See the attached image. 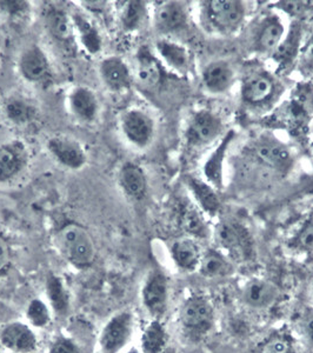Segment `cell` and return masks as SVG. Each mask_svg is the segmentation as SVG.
Wrapping results in <instances>:
<instances>
[{"label":"cell","mask_w":313,"mask_h":353,"mask_svg":"<svg viewBox=\"0 0 313 353\" xmlns=\"http://www.w3.org/2000/svg\"><path fill=\"white\" fill-rule=\"evenodd\" d=\"M121 129L132 144L145 148L152 139L154 124L149 114L141 110H131L123 116Z\"/></svg>","instance_id":"cell-7"},{"label":"cell","mask_w":313,"mask_h":353,"mask_svg":"<svg viewBox=\"0 0 313 353\" xmlns=\"http://www.w3.org/2000/svg\"><path fill=\"white\" fill-rule=\"evenodd\" d=\"M304 327H305V332L311 341H313V313L311 312L307 316L304 317Z\"/></svg>","instance_id":"cell-44"},{"label":"cell","mask_w":313,"mask_h":353,"mask_svg":"<svg viewBox=\"0 0 313 353\" xmlns=\"http://www.w3.org/2000/svg\"><path fill=\"white\" fill-rule=\"evenodd\" d=\"M128 353H138V351H136V350H133V351H130V352Z\"/></svg>","instance_id":"cell-45"},{"label":"cell","mask_w":313,"mask_h":353,"mask_svg":"<svg viewBox=\"0 0 313 353\" xmlns=\"http://www.w3.org/2000/svg\"><path fill=\"white\" fill-rule=\"evenodd\" d=\"M214 312L212 304L203 296H192L185 301L181 311V323L185 332L191 338H201L213 325Z\"/></svg>","instance_id":"cell-3"},{"label":"cell","mask_w":313,"mask_h":353,"mask_svg":"<svg viewBox=\"0 0 313 353\" xmlns=\"http://www.w3.org/2000/svg\"><path fill=\"white\" fill-rule=\"evenodd\" d=\"M168 336L164 326L158 321H153L148 325L141 337V346L144 353H161L166 345Z\"/></svg>","instance_id":"cell-32"},{"label":"cell","mask_w":313,"mask_h":353,"mask_svg":"<svg viewBox=\"0 0 313 353\" xmlns=\"http://www.w3.org/2000/svg\"><path fill=\"white\" fill-rule=\"evenodd\" d=\"M221 119L214 113L203 110L192 117L185 138L191 148L203 149L212 144L221 136Z\"/></svg>","instance_id":"cell-5"},{"label":"cell","mask_w":313,"mask_h":353,"mask_svg":"<svg viewBox=\"0 0 313 353\" xmlns=\"http://www.w3.org/2000/svg\"><path fill=\"white\" fill-rule=\"evenodd\" d=\"M232 68L224 61H213L203 72V83L210 93L221 94L226 92L233 83Z\"/></svg>","instance_id":"cell-16"},{"label":"cell","mask_w":313,"mask_h":353,"mask_svg":"<svg viewBox=\"0 0 313 353\" xmlns=\"http://www.w3.org/2000/svg\"><path fill=\"white\" fill-rule=\"evenodd\" d=\"M278 8H281L283 11L290 13V14H299L303 8H305L304 3H298V1H284L281 3Z\"/></svg>","instance_id":"cell-43"},{"label":"cell","mask_w":313,"mask_h":353,"mask_svg":"<svg viewBox=\"0 0 313 353\" xmlns=\"http://www.w3.org/2000/svg\"><path fill=\"white\" fill-rule=\"evenodd\" d=\"M299 41H301V28L294 26L292 31H290L289 36L285 41H281L277 50L274 51V59L278 64L285 68L286 65L291 64L299 52Z\"/></svg>","instance_id":"cell-33"},{"label":"cell","mask_w":313,"mask_h":353,"mask_svg":"<svg viewBox=\"0 0 313 353\" xmlns=\"http://www.w3.org/2000/svg\"><path fill=\"white\" fill-rule=\"evenodd\" d=\"M119 183L125 193L134 199H141L146 192V176L141 166L133 163L123 165L119 173Z\"/></svg>","instance_id":"cell-21"},{"label":"cell","mask_w":313,"mask_h":353,"mask_svg":"<svg viewBox=\"0 0 313 353\" xmlns=\"http://www.w3.org/2000/svg\"><path fill=\"white\" fill-rule=\"evenodd\" d=\"M161 64L156 58L146 50L141 48L137 56L136 78L138 83L145 88H154L161 84Z\"/></svg>","instance_id":"cell-19"},{"label":"cell","mask_w":313,"mask_h":353,"mask_svg":"<svg viewBox=\"0 0 313 353\" xmlns=\"http://www.w3.org/2000/svg\"><path fill=\"white\" fill-rule=\"evenodd\" d=\"M257 157L264 164L274 169H285L291 163V153L285 146L272 141L261 143L256 148Z\"/></svg>","instance_id":"cell-29"},{"label":"cell","mask_w":313,"mask_h":353,"mask_svg":"<svg viewBox=\"0 0 313 353\" xmlns=\"http://www.w3.org/2000/svg\"><path fill=\"white\" fill-rule=\"evenodd\" d=\"M48 148L57 161L68 169H81L86 161V154L81 144L70 138L54 137L48 141Z\"/></svg>","instance_id":"cell-11"},{"label":"cell","mask_w":313,"mask_h":353,"mask_svg":"<svg viewBox=\"0 0 313 353\" xmlns=\"http://www.w3.org/2000/svg\"><path fill=\"white\" fill-rule=\"evenodd\" d=\"M19 68L26 81H41L48 73V57L45 56L41 48L31 46L21 54Z\"/></svg>","instance_id":"cell-18"},{"label":"cell","mask_w":313,"mask_h":353,"mask_svg":"<svg viewBox=\"0 0 313 353\" xmlns=\"http://www.w3.org/2000/svg\"><path fill=\"white\" fill-rule=\"evenodd\" d=\"M171 254L178 268L185 271L197 269L201 263V251L197 243L191 238H183L174 241L171 248Z\"/></svg>","instance_id":"cell-22"},{"label":"cell","mask_w":313,"mask_h":353,"mask_svg":"<svg viewBox=\"0 0 313 353\" xmlns=\"http://www.w3.org/2000/svg\"><path fill=\"white\" fill-rule=\"evenodd\" d=\"M50 353H79V351L70 339L61 338L53 343Z\"/></svg>","instance_id":"cell-41"},{"label":"cell","mask_w":313,"mask_h":353,"mask_svg":"<svg viewBox=\"0 0 313 353\" xmlns=\"http://www.w3.org/2000/svg\"><path fill=\"white\" fill-rule=\"evenodd\" d=\"M28 8L26 1L21 0H0V10L8 13L10 16H16L24 12L25 10Z\"/></svg>","instance_id":"cell-40"},{"label":"cell","mask_w":313,"mask_h":353,"mask_svg":"<svg viewBox=\"0 0 313 353\" xmlns=\"http://www.w3.org/2000/svg\"><path fill=\"white\" fill-rule=\"evenodd\" d=\"M311 153H312V157H313V144H312V146H311Z\"/></svg>","instance_id":"cell-47"},{"label":"cell","mask_w":313,"mask_h":353,"mask_svg":"<svg viewBox=\"0 0 313 353\" xmlns=\"http://www.w3.org/2000/svg\"><path fill=\"white\" fill-rule=\"evenodd\" d=\"M146 5L143 1L131 0L125 3L124 8L121 10V23L125 31H137L144 24L146 19Z\"/></svg>","instance_id":"cell-31"},{"label":"cell","mask_w":313,"mask_h":353,"mask_svg":"<svg viewBox=\"0 0 313 353\" xmlns=\"http://www.w3.org/2000/svg\"><path fill=\"white\" fill-rule=\"evenodd\" d=\"M143 303L153 317H161L168 305V279L164 273L154 271L150 274L143 289Z\"/></svg>","instance_id":"cell-8"},{"label":"cell","mask_w":313,"mask_h":353,"mask_svg":"<svg viewBox=\"0 0 313 353\" xmlns=\"http://www.w3.org/2000/svg\"><path fill=\"white\" fill-rule=\"evenodd\" d=\"M290 343L284 336H274L265 345L263 346L261 353H289Z\"/></svg>","instance_id":"cell-39"},{"label":"cell","mask_w":313,"mask_h":353,"mask_svg":"<svg viewBox=\"0 0 313 353\" xmlns=\"http://www.w3.org/2000/svg\"><path fill=\"white\" fill-rule=\"evenodd\" d=\"M188 24V12L181 3L165 1L158 5L154 12V26L161 33L181 31Z\"/></svg>","instance_id":"cell-10"},{"label":"cell","mask_w":313,"mask_h":353,"mask_svg":"<svg viewBox=\"0 0 313 353\" xmlns=\"http://www.w3.org/2000/svg\"><path fill=\"white\" fill-rule=\"evenodd\" d=\"M57 245L64 257L79 268L92 264L96 258V244L91 233L77 223H70L59 230Z\"/></svg>","instance_id":"cell-1"},{"label":"cell","mask_w":313,"mask_h":353,"mask_svg":"<svg viewBox=\"0 0 313 353\" xmlns=\"http://www.w3.org/2000/svg\"><path fill=\"white\" fill-rule=\"evenodd\" d=\"M0 341L5 347L17 353H31L36 350L37 339L32 330L21 323H13L6 326Z\"/></svg>","instance_id":"cell-13"},{"label":"cell","mask_w":313,"mask_h":353,"mask_svg":"<svg viewBox=\"0 0 313 353\" xmlns=\"http://www.w3.org/2000/svg\"><path fill=\"white\" fill-rule=\"evenodd\" d=\"M206 24L224 34L237 31L245 18V8L236 0H211L204 8Z\"/></svg>","instance_id":"cell-2"},{"label":"cell","mask_w":313,"mask_h":353,"mask_svg":"<svg viewBox=\"0 0 313 353\" xmlns=\"http://www.w3.org/2000/svg\"><path fill=\"white\" fill-rule=\"evenodd\" d=\"M46 26L57 41H70L72 39V21L64 11L58 8H52L51 11H48L46 14Z\"/></svg>","instance_id":"cell-30"},{"label":"cell","mask_w":313,"mask_h":353,"mask_svg":"<svg viewBox=\"0 0 313 353\" xmlns=\"http://www.w3.org/2000/svg\"><path fill=\"white\" fill-rule=\"evenodd\" d=\"M11 261V249L4 237L0 236V273L6 270Z\"/></svg>","instance_id":"cell-42"},{"label":"cell","mask_w":313,"mask_h":353,"mask_svg":"<svg viewBox=\"0 0 313 353\" xmlns=\"http://www.w3.org/2000/svg\"><path fill=\"white\" fill-rule=\"evenodd\" d=\"M299 70L304 76L313 74V34L299 51Z\"/></svg>","instance_id":"cell-37"},{"label":"cell","mask_w":313,"mask_h":353,"mask_svg":"<svg viewBox=\"0 0 313 353\" xmlns=\"http://www.w3.org/2000/svg\"><path fill=\"white\" fill-rule=\"evenodd\" d=\"M28 317L33 325L37 327H44L48 325L50 321L48 310L44 303L41 301H32L30 303L28 309Z\"/></svg>","instance_id":"cell-36"},{"label":"cell","mask_w":313,"mask_h":353,"mask_svg":"<svg viewBox=\"0 0 313 353\" xmlns=\"http://www.w3.org/2000/svg\"><path fill=\"white\" fill-rule=\"evenodd\" d=\"M132 332V314L123 312L117 314L106 324L101 336V351L118 353L129 341Z\"/></svg>","instance_id":"cell-6"},{"label":"cell","mask_w":313,"mask_h":353,"mask_svg":"<svg viewBox=\"0 0 313 353\" xmlns=\"http://www.w3.org/2000/svg\"><path fill=\"white\" fill-rule=\"evenodd\" d=\"M274 81L269 73H251L243 83L241 94L243 99L249 104L257 105L264 103L272 96Z\"/></svg>","instance_id":"cell-15"},{"label":"cell","mask_w":313,"mask_h":353,"mask_svg":"<svg viewBox=\"0 0 313 353\" xmlns=\"http://www.w3.org/2000/svg\"><path fill=\"white\" fill-rule=\"evenodd\" d=\"M70 108L73 114L83 121H92L98 112V101L94 93L88 88H76L70 96Z\"/></svg>","instance_id":"cell-20"},{"label":"cell","mask_w":313,"mask_h":353,"mask_svg":"<svg viewBox=\"0 0 313 353\" xmlns=\"http://www.w3.org/2000/svg\"><path fill=\"white\" fill-rule=\"evenodd\" d=\"M233 137H234L233 131H230L228 134H225L219 145L211 153L209 159L205 163L204 174L206 176V181L214 189L219 190L223 188V168H224L225 154L229 149V145L232 141Z\"/></svg>","instance_id":"cell-17"},{"label":"cell","mask_w":313,"mask_h":353,"mask_svg":"<svg viewBox=\"0 0 313 353\" xmlns=\"http://www.w3.org/2000/svg\"><path fill=\"white\" fill-rule=\"evenodd\" d=\"M74 24L79 31L81 43L84 45L85 48L92 54L99 52L101 48V39L96 28L81 16H76Z\"/></svg>","instance_id":"cell-34"},{"label":"cell","mask_w":313,"mask_h":353,"mask_svg":"<svg viewBox=\"0 0 313 353\" xmlns=\"http://www.w3.org/2000/svg\"><path fill=\"white\" fill-rule=\"evenodd\" d=\"M101 79L112 91H123L131 85L130 68L119 57H109L99 66Z\"/></svg>","instance_id":"cell-12"},{"label":"cell","mask_w":313,"mask_h":353,"mask_svg":"<svg viewBox=\"0 0 313 353\" xmlns=\"http://www.w3.org/2000/svg\"><path fill=\"white\" fill-rule=\"evenodd\" d=\"M284 38V26L277 17H269L259 28L257 48L261 52H274Z\"/></svg>","instance_id":"cell-24"},{"label":"cell","mask_w":313,"mask_h":353,"mask_svg":"<svg viewBox=\"0 0 313 353\" xmlns=\"http://www.w3.org/2000/svg\"><path fill=\"white\" fill-rule=\"evenodd\" d=\"M199 271L204 277L224 278L233 273V265L229 257L217 250H209L201 258Z\"/></svg>","instance_id":"cell-25"},{"label":"cell","mask_w":313,"mask_h":353,"mask_svg":"<svg viewBox=\"0 0 313 353\" xmlns=\"http://www.w3.org/2000/svg\"><path fill=\"white\" fill-rule=\"evenodd\" d=\"M28 152L21 141H10L0 146V183L11 181L28 164Z\"/></svg>","instance_id":"cell-9"},{"label":"cell","mask_w":313,"mask_h":353,"mask_svg":"<svg viewBox=\"0 0 313 353\" xmlns=\"http://www.w3.org/2000/svg\"><path fill=\"white\" fill-rule=\"evenodd\" d=\"M5 116L17 125L30 124L36 121L38 111L34 105L21 97H11L5 101Z\"/></svg>","instance_id":"cell-27"},{"label":"cell","mask_w":313,"mask_h":353,"mask_svg":"<svg viewBox=\"0 0 313 353\" xmlns=\"http://www.w3.org/2000/svg\"><path fill=\"white\" fill-rule=\"evenodd\" d=\"M293 243L297 249L310 252L313 251V223L307 221L293 239Z\"/></svg>","instance_id":"cell-38"},{"label":"cell","mask_w":313,"mask_h":353,"mask_svg":"<svg viewBox=\"0 0 313 353\" xmlns=\"http://www.w3.org/2000/svg\"><path fill=\"white\" fill-rule=\"evenodd\" d=\"M156 51L170 68H172L178 72H189L191 68V56L184 46L173 41H161L156 43Z\"/></svg>","instance_id":"cell-23"},{"label":"cell","mask_w":313,"mask_h":353,"mask_svg":"<svg viewBox=\"0 0 313 353\" xmlns=\"http://www.w3.org/2000/svg\"><path fill=\"white\" fill-rule=\"evenodd\" d=\"M214 238L218 246L234 261H246L252 253V244L249 233L241 225L223 221L216 226Z\"/></svg>","instance_id":"cell-4"},{"label":"cell","mask_w":313,"mask_h":353,"mask_svg":"<svg viewBox=\"0 0 313 353\" xmlns=\"http://www.w3.org/2000/svg\"><path fill=\"white\" fill-rule=\"evenodd\" d=\"M179 221L181 229L192 237L204 239L210 234L209 226L203 217V213L193 205H185L181 209Z\"/></svg>","instance_id":"cell-28"},{"label":"cell","mask_w":313,"mask_h":353,"mask_svg":"<svg viewBox=\"0 0 313 353\" xmlns=\"http://www.w3.org/2000/svg\"><path fill=\"white\" fill-rule=\"evenodd\" d=\"M241 294L248 305L252 307H267L277 301L279 290L271 281L256 278L246 283Z\"/></svg>","instance_id":"cell-14"},{"label":"cell","mask_w":313,"mask_h":353,"mask_svg":"<svg viewBox=\"0 0 313 353\" xmlns=\"http://www.w3.org/2000/svg\"><path fill=\"white\" fill-rule=\"evenodd\" d=\"M310 221H311V223H313V212L312 214H311V219H310Z\"/></svg>","instance_id":"cell-46"},{"label":"cell","mask_w":313,"mask_h":353,"mask_svg":"<svg viewBox=\"0 0 313 353\" xmlns=\"http://www.w3.org/2000/svg\"><path fill=\"white\" fill-rule=\"evenodd\" d=\"M48 294L52 307L57 313L66 312L68 307V298L63 283L56 276H51L48 279Z\"/></svg>","instance_id":"cell-35"},{"label":"cell","mask_w":313,"mask_h":353,"mask_svg":"<svg viewBox=\"0 0 313 353\" xmlns=\"http://www.w3.org/2000/svg\"><path fill=\"white\" fill-rule=\"evenodd\" d=\"M188 185L190 190L192 191L198 204L201 205V209L211 216H214L218 212V210L221 209V201L214 188L209 183L201 181L194 176H190L188 179Z\"/></svg>","instance_id":"cell-26"}]
</instances>
